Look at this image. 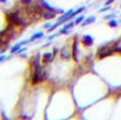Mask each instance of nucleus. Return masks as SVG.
<instances>
[{"mask_svg":"<svg viewBox=\"0 0 121 120\" xmlns=\"http://www.w3.org/2000/svg\"><path fill=\"white\" fill-rule=\"evenodd\" d=\"M112 53V48L107 47V46H104V47H101L100 49L98 50V56L100 59H102V58H105V57L109 56Z\"/></svg>","mask_w":121,"mask_h":120,"instance_id":"f257e3e1","label":"nucleus"},{"mask_svg":"<svg viewBox=\"0 0 121 120\" xmlns=\"http://www.w3.org/2000/svg\"><path fill=\"white\" fill-rule=\"evenodd\" d=\"M94 22H95V16H89V17H87L84 22H82V26H87V25H90V24L94 23Z\"/></svg>","mask_w":121,"mask_h":120,"instance_id":"20e7f679","label":"nucleus"},{"mask_svg":"<svg viewBox=\"0 0 121 120\" xmlns=\"http://www.w3.org/2000/svg\"><path fill=\"white\" fill-rule=\"evenodd\" d=\"M53 54L52 53H45V54H43V61L44 62H50L52 60H53Z\"/></svg>","mask_w":121,"mask_h":120,"instance_id":"423d86ee","label":"nucleus"},{"mask_svg":"<svg viewBox=\"0 0 121 120\" xmlns=\"http://www.w3.org/2000/svg\"><path fill=\"white\" fill-rule=\"evenodd\" d=\"M0 44H2V39L0 38Z\"/></svg>","mask_w":121,"mask_h":120,"instance_id":"aec40b11","label":"nucleus"},{"mask_svg":"<svg viewBox=\"0 0 121 120\" xmlns=\"http://www.w3.org/2000/svg\"><path fill=\"white\" fill-rule=\"evenodd\" d=\"M75 25V23H74V22H71V23H69V24H66L65 26H64L63 28H65V29H71L72 27H73V26Z\"/></svg>","mask_w":121,"mask_h":120,"instance_id":"f8f14e48","label":"nucleus"},{"mask_svg":"<svg viewBox=\"0 0 121 120\" xmlns=\"http://www.w3.org/2000/svg\"><path fill=\"white\" fill-rule=\"evenodd\" d=\"M5 58H7V57H5V56H0V62H1V61H3V60H4Z\"/></svg>","mask_w":121,"mask_h":120,"instance_id":"f3484780","label":"nucleus"},{"mask_svg":"<svg viewBox=\"0 0 121 120\" xmlns=\"http://www.w3.org/2000/svg\"><path fill=\"white\" fill-rule=\"evenodd\" d=\"M44 34H43V32H37V33H34L33 36L30 38V40L31 41H34V40H37V39H40V38H42Z\"/></svg>","mask_w":121,"mask_h":120,"instance_id":"6e6552de","label":"nucleus"},{"mask_svg":"<svg viewBox=\"0 0 121 120\" xmlns=\"http://www.w3.org/2000/svg\"><path fill=\"white\" fill-rule=\"evenodd\" d=\"M0 2H1V3H4V2H7V0H0Z\"/></svg>","mask_w":121,"mask_h":120,"instance_id":"6ab92c4d","label":"nucleus"},{"mask_svg":"<svg viewBox=\"0 0 121 120\" xmlns=\"http://www.w3.org/2000/svg\"><path fill=\"white\" fill-rule=\"evenodd\" d=\"M44 28H46V29H49L50 27H52V24H45V25L43 26Z\"/></svg>","mask_w":121,"mask_h":120,"instance_id":"dca6fc26","label":"nucleus"},{"mask_svg":"<svg viewBox=\"0 0 121 120\" xmlns=\"http://www.w3.org/2000/svg\"><path fill=\"white\" fill-rule=\"evenodd\" d=\"M42 16H43V18H45V19H53V18L56 17V14H55V12L46 11V12H43Z\"/></svg>","mask_w":121,"mask_h":120,"instance_id":"7ed1b4c3","label":"nucleus"},{"mask_svg":"<svg viewBox=\"0 0 121 120\" xmlns=\"http://www.w3.org/2000/svg\"><path fill=\"white\" fill-rule=\"evenodd\" d=\"M108 25H109L110 27L115 28V27H117V26H118V22H117V21H115V19H112V21H109V23H108Z\"/></svg>","mask_w":121,"mask_h":120,"instance_id":"9d476101","label":"nucleus"},{"mask_svg":"<svg viewBox=\"0 0 121 120\" xmlns=\"http://www.w3.org/2000/svg\"><path fill=\"white\" fill-rule=\"evenodd\" d=\"M85 10V8H79V9L77 10V11H74L73 12V14H72V16H75V15H77V14H79L80 12H82Z\"/></svg>","mask_w":121,"mask_h":120,"instance_id":"ddd939ff","label":"nucleus"},{"mask_svg":"<svg viewBox=\"0 0 121 120\" xmlns=\"http://www.w3.org/2000/svg\"><path fill=\"white\" fill-rule=\"evenodd\" d=\"M82 44L85 46H91L93 44V38L89 34H85L82 36Z\"/></svg>","mask_w":121,"mask_h":120,"instance_id":"f03ea898","label":"nucleus"},{"mask_svg":"<svg viewBox=\"0 0 121 120\" xmlns=\"http://www.w3.org/2000/svg\"><path fill=\"white\" fill-rule=\"evenodd\" d=\"M76 41H74V44H73V58L75 61H77V55H76Z\"/></svg>","mask_w":121,"mask_h":120,"instance_id":"1a4fd4ad","label":"nucleus"},{"mask_svg":"<svg viewBox=\"0 0 121 120\" xmlns=\"http://www.w3.org/2000/svg\"><path fill=\"white\" fill-rule=\"evenodd\" d=\"M82 22H84V16H79V17H77L76 18V21L74 22V23H75V25H78V24H80L82 23Z\"/></svg>","mask_w":121,"mask_h":120,"instance_id":"9b49d317","label":"nucleus"},{"mask_svg":"<svg viewBox=\"0 0 121 120\" xmlns=\"http://www.w3.org/2000/svg\"><path fill=\"white\" fill-rule=\"evenodd\" d=\"M60 55L62 58H70V50H68V47H63L60 50Z\"/></svg>","mask_w":121,"mask_h":120,"instance_id":"0eeeda50","label":"nucleus"},{"mask_svg":"<svg viewBox=\"0 0 121 120\" xmlns=\"http://www.w3.org/2000/svg\"><path fill=\"white\" fill-rule=\"evenodd\" d=\"M115 17V14H109V15H106L104 18H106V19H110V18Z\"/></svg>","mask_w":121,"mask_h":120,"instance_id":"2eb2a0df","label":"nucleus"},{"mask_svg":"<svg viewBox=\"0 0 121 120\" xmlns=\"http://www.w3.org/2000/svg\"><path fill=\"white\" fill-rule=\"evenodd\" d=\"M109 9H110V5H107V7H105V8L100 9V10H99V12H105V11H108Z\"/></svg>","mask_w":121,"mask_h":120,"instance_id":"4468645a","label":"nucleus"},{"mask_svg":"<svg viewBox=\"0 0 121 120\" xmlns=\"http://www.w3.org/2000/svg\"><path fill=\"white\" fill-rule=\"evenodd\" d=\"M114 2V0H107L106 1V4H110V3H112Z\"/></svg>","mask_w":121,"mask_h":120,"instance_id":"a211bd4d","label":"nucleus"},{"mask_svg":"<svg viewBox=\"0 0 121 120\" xmlns=\"http://www.w3.org/2000/svg\"><path fill=\"white\" fill-rule=\"evenodd\" d=\"M120 7H121V5H120Z\"/></svg>","mask_w":121,"mask_h":120,"instance_id":"412c9836","label":"nucleus"},{"mask_svg":"<svg viewBox=\"0 0 121 120\" xmlns=\"http://www.w3.org/2000/svg\"><path fill=\"white\" fill-rule=\"evenodd\" d=\"M25 43H26V41H23V42H21V43H18V44H15V45L11 48V53L12 54H14V53H18L19 49H21V46L23 45V44H25Z\"/></svg>","mask_w":121,"mask_h":120,"instance_id":"39448f33","label":"nucleus"}]
</instances>
